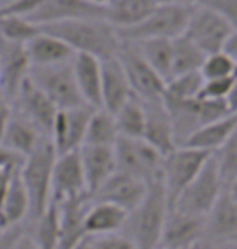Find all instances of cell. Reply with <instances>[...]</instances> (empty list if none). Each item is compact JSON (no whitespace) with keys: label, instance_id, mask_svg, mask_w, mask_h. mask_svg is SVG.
<instances>
[{"label":"cell","instance_id":"22","mask_svg":"<svg viewBox=\"0 0 237 249\" xmlns=\"http://www.w3.org/2000/svg\"><path fill=\"white\" fill-rule=\"evenodd\" d=\"M145 105V132H143V140H146L151 147H155L158 152L167 155L177 147L174 137V127L171 122L169 112H167L164 103H143Z\"/></svg>","mask_w":237,"mask_h":249},{"label":"cell","instance_id":"28","mask_svg":"<svg viewBox=\"0 0 237 249\" xmlns=\"http://www.w3.org/2000/svg\"><path fill=\"white\" fill-rule=\"evenodd\" d=\"M155 7V0H111L104 7V18L117 31L127 30L142 23Z\"/></svg>","mask_w":237,"mask_h":249},{"label":"cell","instance_id":"48","mask_svg":"<svg viewBox=\"0 0 237 249\" xmlns=\"http://www.w3.org/2000/svg\"><path fill=\"white\" fill-rule=\"evenodd\" d=\"M226 105H227V109H229V114L237 116V80L234 82V85H232L231 91L227 93Z\"/></svg>","mask_w":237,"mask_h":249},{"label":"cell","instance_id":"23","mask_svg":"<svg viewBox=\"0 0 237 249\" xmlns=\"http://www.w3.org/2000/svg\"><path fill=\"white\" fill-rule=\"evenodd\" d=\"M72 67L85 105L101 107V60L90 54H75Z\"/></svg>","mask_w":237,"mask_h":249},{"label":"cell","instance_id":"33","mask_svg":"<svg viewBox=\"0 0 237 249\" xmlns=\"http://www.w3.org/2000/svg\"><path fill=\"white\" fill-rule=\"evenodd\" d=\"M115 125L119 130V137L142 139L145 132V105L132 96L120 109L114 114Z\"/></svg>","mask_w":237,"mask_h":249},{"label":"cell","instance_id":"37","mask_svg":"<svg viewBox=\"0 0 237 249\" xmlns=\"http://www.w3.org/2000/svg\"><path fill=\"white\" fill-rule=\"evenodd\" d=\"M39 31V25L21 15H0V37L5 41L26 44Z\"/></svg>","mask_w":237,"mask_h":249},{"label":"cell","instance_id":"26","mask_svg":"<svg viewBox=\"0 0 237 249\" xmlns=\"http://www.w3.org/2000/svg\"><path fill=\"white\" fill-rule=\"evenodd\" d=\"M206 236L229 243L237 239V209L227 196L226 187L206 215Z\"/></svg>","mask_w":237,"mask_h":249},{"label":"cell","instance_id":"14","mask_svg":"<svg viewBox=\"0 0 237 249\" xmlns=\"http://www.w3.org/2000/svg\"><path fill=\"white\" fill-rule=\"evenodd\" d=\"M31 62L26 46L0 37V93L13 103L23 83L30 77Z\"/></svg>","mask_w":237,"mask_h":249},{"label":"cell","instance_id":"9","mask_svg":"<svg viewBox=\"0 0 237 249\" xmlns=\"http://www.w3.org/2000/svg\"><path fill=\"white\" fill-rule=\"evenodd\" d=\"M224 187L226 186L221 179L220 171H218L215 157L211 155L198 175L180 192L173 209L200 215V217H206L208 212L213 209V205L216 204V200L220 199Z\"/></svg>","mask_w":237,"mask_h":249},{"label":"cell","instance_id":"50","mask_svg":"<svg viewBox=\"0 0 237 249\" xmlns=\"http://www.w3.org/2000/svg\"><path fill=\"white\" fill-rule=\"evenodd\" d=\"M226 191H227V196H229V199L232 200V204L237 209V179L232 181L231 184L226 186Z\"/></svg>","mask_w":237,"mask_h":249},{"label":"cell","instance_id":"30","mask_svg":"<svg viewBox=\"0 0 237 249\" xmlns=\"http://www.w3.org/2000/svg\"><path fill=\"white\" fill-rule=\"evenodd\" d=\"M0 217L7 228L20 227L25 220H30V197L18 171L13 176L5 199L0 205Z\"/></svg>","mask_w":237,"mask_h":249},{"label":"cell","instance_id":"34","mask_svg":"<svg viewBox=\"0 0 237 249\" xmlns=\"http://www.w3.org/2000/svg\"><path fill=\"white\" fill-rule=\"evenodd\" d=\"M117 139H119V130L117 125H115L114 114H111L109 111L103 109V107L93 109L90 122H88V127H86L85 143L114 147Z\"/></svg>","mask_w":237,"mask_h":249},{"label":"cell","instance_id":"5","mask_svg":"<svg viewBox=\"0 0 237 249\" xmlns=\"http://www.w3.org/2000/svg\"><path fill=\"white\" fill-rule=\"evenodd\" d=\"M195 3H167L156 5L150 15L138 25L117 31L122 41H142L151 37L174 39L184 35Z\"/></svg>","mask_w":237,"mask_h":249},{"label":"cell","instance_id":"31","mask_svg":"<svg viewBox=\"0 0 237 249\" xmlns=\"http://www.w3.org/2000/svg\"><path fill=\"white\" fill-rule=\"evenodd\" d=\"M132 43L137 44L146 62L167 82L173 72V39L151 37V39L132 41Z\"/></svg>","mask_w":237,"mask_h":249},{"label":"cell","instance_id":"4","mask_svg":"<svg viewBox=\"0 0 237 249\" xmlns=\"http://www.w3.org/2000/svg\"><path fill=\"white\" fill-rule=\"evenodd\" d=\"M162 103L169 112L177 145H184L198 127L229 114L226 100H208L202 96L192 100L162 98Z\"/></svg>","mask_w":237,"mask_h":249},{"label":"cell","instance_id":"3","mask_svg":"<svg viewBox=\"0 0 237 249\" xmlns=\"http://www.w3.org/2000/svg\"><path fill=\"white\" fill-rule=\"evenodd\" d=\"M57 152L50 139H46L18 168L25 189L30 197V220L32 222L47 209L52 192V173Z\"/></svg>","mask_w":237,"mask_h":249},{"label":"cell","instance_id":"27","mask_svg":"<svg viewBox=\"0 0 237 249\" xmlns=\"http://www.w3.org/2000/svg\"><path fill=\"white\" fill-rule=\"evenodd\" d=\"M128 212L109 202L93 200L85 213V231L88 234H106L122 231Z\"/></svg>","mask_w":237,"mask_h":249},{"label":"cell","instance_id":"55","mask_svg":"<svg viewBox=\"0 0 237 249\" xmlns=\"http://www.w3.org/2000/svg\"><path fill=\"white\" fill-rule=\"evenodd\" d=\"M234 244H236V246H237V239H236V241H234Z\"/></svg>","mask_w":237,"mask_h":249},{"label":"cell","instance_id":"11","mask_svg":"<svg viewBox=\"0 0 237 249\" xmlns=\"http://www.w3.org/2000/svg\"><path fill=\"white\" fill-rule=\"evenodd\" d=\"M232 28L211 8L197 3L185 26L184 36L208 54L224 49Z\"/></svg>","mask_w":237,"mask_h":249},{"label":"cell","instance_id":"21","mask_svg":"<svg viewBox=\"0 0 237 249\" xmlns=\"http://www.w3.org/2000/svg\"><path fill=\"white\" fill-rule=\"evenodd\" d=\"M132 88L117 57L101 60V107L115 114L130 98Z\"/></svg>","mask_w":237,"mask_h":249},{"label":"cell","instance_id":"51","mask_svg":"<svg viewBox=\"0 0 237 249\" xmlns=\"http://www.w3.org/2000/svg\"><path fill=\"white\" fill-rule=\"evenodd\" d=\"M197 0H155L156 5H167V3H195Z\"/></svg>","mask_w":237,"mask_h":249},{"label":"cell","instance_id":"13","mask_svg":"<svg viewBox=\"0 0 237 249\" xmlns=\"http://www.w3.org/2000/svg\"><path fill=\"white\" fill-rule=\"evenodd\" d=\"M206 236V217L169 209L162 228L159 248L193 249Z\"/></svg>","mask_w":237,"mask_h":249},{"label":"cell","instance_id":"20","mask_svg":"<svg viewBox=\"0 0 237 249\" xmlns=\"http://www.w3.org/2000/svg\"><path fill=\"white\" fill-rule=\"evenodd\" d=\"M90 202L91 197L88 194L57 202L60 209V233L57 249H78L81 241L86 238L85 213Z\"/></svg>","mask_w":237,"mask_h":249},{"label":"cell","instance_id":"7","mask_svg":"<svg viewBox=\"0 0 237 249\" xmlns=\"http://www.w3.org/2000/svg\"><path fill=\"white\" fill-rule=\"evenodd\" d=\"M117 59L122 64L135 98H138L142 103H155L162 100L166 80L146 62L137 44L132 41H122Z\"/></svg>","mask_w":237,"mask_h":249},{"label":"cell","instance_id":"32","mask_svg":"<svg viewBox=\"0 0 237 249\" xmlns=\"http://www.w3.org/2000/svg\"><path fill=\"white\" fill-rule=\"evenodd\" d=\"M60 233V209L57 202H52L47 205V209L32 220L31 238L41 249H57Z\"/></svg>","mask_w":237,"mask_h":249},{"label":"cell","instance_id":"29","mask_svg":"<svg viewBox=\"0 0 237 249\" xmlns=\"http://www.w3.org/2000/svg\"><path fill=\"white\" fill-rule=\"evenodd\" d=\"M236 127H237V116L227 114L224 117H221V119L208 122V124L198 127L187 139V142L184 145L203 150V152L208 153H215L226 142L227 137L232 134V130Z\"/></svg>","mask_w":237,"mask_h":249},{"label":"cell","instance_id":"46","mask_svg":"<svg viewBox=\"0 0 237 249\" xmlns=\"http://www.w3.org/2000/svg\"><path fill=\"white\" fill-rule=\"evenodd\" d=\"M12 112H13L12 103L7 101L3 96H0V140H2V135L7 129V124L12 117Z\"/></svg>","mask_w":237,"mask_h":249},{"label":"cell","instance_id":"54","mask_svg":"<svg viewBox=\"0 0 237 249\" xmlns=\"http://www.w3.org/2000/svg\"><path fill=\"white\" fill-rule=\"evenodd\" d=\"M158 249H169V248H158Z\"/></svg>","mask_w":237,"mask_h":249},{"label":"cell","instance_id":"44","mask_svg":"<svg viewBox=\"0 0 237 249\" xmlns=\"http://www.w3.org/2000/svg\"><path fill=\"white\" fill-rule=\"evenodd\" d=\"M23 231H25V228L20 225V227L7 228L5 231L0 233V249H15Z\"/></svg>","mask_w":237,"mask_h":249},{"label":"cell","instance_id":"10","mask_svg":"<svg viewBox=\"0 0 237 249\" xmlns=\"http://www.w3.org/2000/svg\"><path fill=\"white\" fill-rule=\"evenodd\" d=\"M117 170L133 175L148 184L161 179V168L164 155L159 153L143 139L119 137L114 145Z\"/></svg>","mask_w":237,"mask_h":249},{"label":"cell","instance_id":"24","mask_svg":"<svg viewBox=\"0 0 237 249\" xmlns=\"http://www.w3.org/2000/svg\"><path fill=\"white\" fill-rule=\"evenodd\" d=\"M47 137H44L26 117H23L20 112L13 109L12 117L7 124L5 132L2 135V142L8 150L20 155L21 158H26L28 155L34 152Z\"/></svg>","mask_w":237,"mask_h":249},{"label":"cell","instance_id":"42","mask_svg":"<svg viewBox=\"0 0 237 249\" xmlns=\"http://www.w3.org/2000/svg\"><path fill=\"white\" fill-rule=\"evenodd\" d=\"M197 3L216 12L232 30L237 28V0H198Z\"/></svg>","mask_w":237,"mask_h":249},{"label":"cell","instance_id":"6","mask_svg":"<svg viewBox=\"0 0 237 249\" xmlns=\"http://www.w3.org/2000/svg\"><path fill=\"white\" fill-rule=\"evenodd\" d=\"M211 155L213 153L187 147V145H177L173 152L164 155L161 168V182L164 186L171 209L180 192L198 175Z\"/></svg>","mask_w":237,"mask_h":249},{"label":"cell","instance_id":"52","mask_svg":"<svg viewBox=\"0 0 237 249\" xmlns=\"http://www.w3.org/2000/svg\"><path fill=\"white\" fill-rule=\"evenodd\" d=\"M90 2H91V3H95V5H97V7H103V8H104V7L111 2V0H90Z\"/></svg>","mask_w":237,"mask_h":249},{"label":"cell","instance_id":"8","mask_svg":"<svg viewBox=\"0 0 237 249\" xmlns=\"http://www.w3.org/2000/svg\"><path fill=\"white\" fill-rule=\"evenodd\" d=\"M73 60V59H72ZM30 80L50 98L59 109L85 105L78 91L72 62L55 65H31Z\"/></svg>","mask_w":237,"mask_h":249},{"label":"cell","instance_id":"38","mask_svg":"<svg viewBox=\"0 0 237 249\" xmlns=\"http://www.w3.org/2000/svg\"><path fill=\"white\" fill-rule=\"evenodd\" d=\"M224 186L237 179V127L220 148L213 153Z\"/></svg>","mask_w":237,"mask_h":249},{"label":"cell","instance_id":"45","mask_svg":"<svg viewBox=\"0 0 237 249\" xmlns=\"http://www.w3.org/2000/svg\"><path fill=\"white\" fill-rule=\"evenodd\" d=\"M18 171V168H10V166H0V205H2L5 194L10 187V182L15 176V173Z\"/></svg>","mask_w":237,"mask_h":249},{"label":"cell","instance_id":"41","mask_svg":"<svg viewBox=\"0 0 237 249\" xmlns=\"http://www.w3.org/2000/svg\"><path fill=\"white\" fill-rule=\"evenodd\" d=\"M236 80H237V77L205 80L202 91H200V96L208 98V100H226L227 93L231 91V88L234 85Z\"/></svg>","mask_w":237,"mask_h":249},{"label":"cell","instance_id":"16","mask_svg":"<svg viewBox=\"0 0 237 249\" xmlns=\"http://www.w3.org/2000/svg\"><path fill=\"white\" fill-rule=\"evenodd\" d=\"M146 191V181L117 170L91 196V199L109 202V204H114L120 207V209H124L125 212H132L135 207L143 200Z\"/></svg>","mask_w":237,"mask_h":249},{"label":"cell","instance_id":"1","mask_svg":"<svg viewBox=\"0 0 237 249\" xmlns=\"http://www.w3.org/2000/svg\"><path fill=\"white\" fill-rule=\"evenodd\" d=\"M39 28L62 39L75 54H90L99 60L117 57L122 46L117 30L106 18H81Z\"/></svg>","mask_w":237,"mask_h":249},{"label":"cell","instance_id":"39","mask_svg":"<svg viewBox=\"0 0 237 249\" xmlns=\"http://www.w3.org/2000/svg\"><path fill=\"white\" fill-rule=\"evenodd\" d=\"M200 72L205 80L237 77V60L232 59L226 51H218L206 55Z\"/></svg>","mask_w":237,"mask_h":249},{"label":"cell","instance_id":"2","mask_svg":"<svg viewBox=\"0 0 237 249\" xmlns=\"http://www.w3.org/2000/svg\"><path fill=\"white\" fill-rule=\"evenodd\" d=\"M169 209L161 179L150 182L143 200L128 212L122 233L132 239L137 249H158Z\"/></svg>","mask_w":237,"mask_h":249},{"label":"cell","instance_id":"56","mask_svg":"<svg viewBox=\"0 0 237 249\" xmlns=\"http://www.w3.org/2000/svg\"><path fill=\"white\" fill-rule=\"evenodd\" d=\"M0 96H2V93H0Z\"/></svg>","mask_w":237,"mask_h":249},{"label":"cell","instance_id":"40","mask_svg":"<svg viewBox=\"0 0 237 249\" xmlns=\"http://www.w3.org/2000/svg\"><path fill=\"white\" fill-rule=\"evenodd\" d=\"M78 249H137L135 243L122 231L88 234Z\"/></svg>","mask_w":237,"mask_h":249},{"label":"cell","instance_id":"12","mask_svg":"<svg viewBox=\"0 0 237 249\" xmlns=\"http://www.w3.org/2000/svg\"><path fill=\"white\" fill-rule=\"evenodd\" d=\"M93 109L95 107L81 105L57 111L52 130L49 135L57 155L75 152V150L81 148V145L85 143L86 127Z\"/></svg>","mask_w":237,"mask_h":249},{"label":"cell","instance_id":"36","mask_svg":"<svg viewBox=\"0 0 237 249\" xmlns=\"http://www.w3.org/2000/svg\"><path fill=\"white\" fill-rule=\"evenodd\" d=\"M203 83H205V78H203L200 70L198 72L174 75V77H171L166 82L162 98H169V100H192V98L200 96Z\"/></svg>","mask_w":237,"mask_h":249},{"label":"cell","instance_id":"57","mask_svg":"<svg viewBox=\"0 0 237 249\" xmlns=\"http://www.w3.org/2000/svg\"><path fill=\"white\" fill-rule=\"evenodd\" d=\"M197 2H198V0H197Z\"/></svg>","mask_w":237,"mask_h":249},{"label":"cell","instance_id":"49","mask_svg":"<svg viewBox=\"0 0 237 249\" xmlns=\"http://www.w3.org/2000/svg\"><path fill=\"white\" fill-rule=\"evenodd\" d=\"M15 249H41V248L34 243V239L31 238V234H30V233L23 231V233H21V236H20V239H18V243H16Z\"/></svg>","mask_w":237,"mask_h":249},{"label":"cell","instance_id":"18","mask_svg":"<svg viewBox=\"0 0 237 249\" xmlns=\"http://www.w3.org/2000/svg\"><path fill=\"white\" fill-rule=\"evenodd\" d=\"M25 18L44 26L81 18H104V8L95 5L90 0H49Z\"/></svg>","mask_w":237,"mask_h":249},{"label":"cell","instance_id":"35","mask_svg":"<svg viewBox=\"0 0 237 249\" xmlns=\"http://www.w3.org/2000/svg\"><path fill=\"white\" fill-rule=\"evenodd\" d=\"M206 54L197 48L192 41L180 35L173 39V72L171 77L187 72H198L203 65ZM169 77V78H171Z\"/></svg>","mask_w":237,"mask_h":249},{"label":"cell","instance_id":"15","mask_svg":"<svg viewBox=\"0 0 237 249\" xmlns=\"http://www.w3.org/2000/svg\"><path fill=\"white\" fill-rule=\"evenodd\" d=\"M12 106L23 117H26L44 137L49 139L59 107L31 82L30 77L21 85Z\"/></svg>","mask_w":237,"mask_h":249},{"label":"cell","instance_id":"53","mask_svg":"<svg viewBox=\"0 0 237 249\" xmlns=\"http://www.w3.org/2000/svg\"><path fill=\"white\" fill-rule=\"evenodd\" d=\"M5 230H7V227H5V225H3V222H2V217H0V233H2V231H5Z\"/></svg>","mask_w":237,"mask_h":249},{"label":"cell","instance_id":"43","mask_svg":"<svg viewBox=\"0 0 237 249\" xmlns=\"http://www.w3.org/2000/svg\"><path fill=\"white\" fill-rule=\"evenodd\" d=\"M49 0H12V2L5 3L3 7H0V15H21L26 17L31 12H34L36 8L44 5Z\"/></svg>","mask_w":237,"mask_h":249},{"label":"cell","instance_id":"47","mask_svg":"<svg viewBox=\"0 0 237 249\" xmlns=\"http://www.w3.org/2000/svg\"><path fill=\"white\" fill-rule=\"evenodd\" d=\"M222 51H226V53L229 54L232 59L237 60V28L231 31V35H229V37H227V41L224 44V49H222Z\"/></svg>","mask_w":237,"mask_h":249},{"label":"cell","instance_id":"19","mask_svg":"<svg viewBox=\"0 0 237 249\" xmlns=\"http://www.w3.org/2000/svg\"><path fill=\"white\" fill-rule=\"evenodd\" d=\"M78 153H80L83 175H85V181H86V192L91 197L109 179V176L112 173L117 171L115 152L114 147L85 143L81 145Z\"/></svg>","mask_w":237,"mask_h":249},{"label":"cell","instance_id":"25","mask_svg":"<svg viewBox=\"0 0 237 249\" xmlns=\"http://www.w3.org/2000/svg\"><path fill=\"white\" fill-rule=\"evenodd\" d=\"M31 65H55L72 62L75 53L57 36L41 30L25 44Z\"/></svg>","mask_w":237,"mask_h":249},{"label":"cell","instance_id":"17","mask_svg":"<svg viewBox=\"0 0 237 249\" xmlns=\"http://www.w3.org/2000/svg\"><path fill=\"white\" fill-rule=\"evenodd\" d=\"M85 194H88L86 181L85 175H83V166L78 150L57 155L52 173L50 200L62 202Z\"/></svg>","mask_w":237,"mask_h":249}]
</instances>
